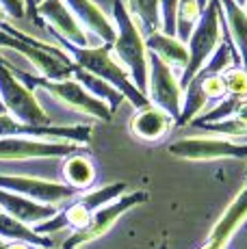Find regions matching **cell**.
Instances as JSON below:
<instances>
[{
  "label": "cell",
  "instance_id": "cell-1",
  "mask_svg": "<svg viewBox=\"0 0 247 249\" xmlns=\"http://www.w3.org/2000/svg\"><path fill=\"white\" fill-rule=\"evenodd\" d=\"M0 48L18 52L20 56L28 59L35 68V74L48 80H70L74 78V61L70 54L56 44L44 41L35 35H26L13 24H0Z\"/></svg>",
  "mask_w": 247,
  "mask_h": 249
},
{
  "label": "cell",
  "instance_id": "cell-2",
  "mask_svg": "<svg viewBox=\"0 0 247 249\" xmlns=\"http://www.w3.org/2000/svg\"><path fill=\"white\" fill-rule=\"evenodd\" d=\"M52 39H54L56 46H61L65 52H68L70 59H72L80 70L98 76L100 80H104V83H108L113 89H117L124 95V100H128L137 111L150 107L148 95H143L135 87L130 74H128V71L120 65V61L113 56L111 46L98 44V46H91V48H78V46H72V44H68V41L59 39V37H52Z\"/></svg>",
  "mask_w": 247,
  "mask_h": 249
},
{
  "label": "cell",
  "instance_id": "cell-3",
  "mask_svg": "<svg viewBox=\"0 0 247 249\" xmlns=\"http://www.w3.org/2000/svg\"><path fill=\"white\" fill-rule=\"evenodd\" d=\"M113 22L117 28V37L111 46V52L124 70L130 74L135 87L141 93H148V76H150V52L145 46V37L139 31L137 22L128 13L124 0L113 2Z\"/></svg>",
  "mask_w": 247,
  "mask_h": 249
},
{
  "label": "cell",
  "instance_id": "cell-4",
  "mask_svg": "<svg viewBox=\"0 0 247 249\" xmlns=\"http://www.w3.org/2000/svg\"><path fill=\"white\" fill-rule=\"evenodd\" d=\"M4 65H7V68L11 70V74L31 91L44 89L46 93H50L52 98H56L59 102H63L65 107L74 108V111L87 115V117L98 119V122H104V124L111 122V117H113L111 108H108L102 100H98V98H93L91 93H87V91L80 87L74 78H70V80H48V78H41V76H37V74H31V71L16 68V65H11L7 59H4Z\"/></svg>",
  "mask_w": 247,
  "mask_h": 249
},
{
  "label": "cell",
  "instance_id": "cell-5",
  "mask_svg": "<svg viewBox=\"0 0 247 249\" xmlns=\"http://www.w3.org/2000/svg\"><path fill=\"white\" fill-rule=\"evenodd\" d=\"M223 28H226V22H223L221 2L219 0H208L206 9L202 11V16H199L195 28L191 31V37L187 41L189 63L184 74L180 76V87H184L208 63V59L215 54V50L223 41Z\"/></svg>",
  "mask_w": 247,
  "mask_h": 249
},
{
  "label": "cell",
  "instance_id": "cell-6",
  "mask_svg": "<svg viewBox=\"0 0 247 249\" xmlns=\"http://www.w3.org/2000/svg\"><path fill=\"white\" fill-rule=\"evenodd\" d=\"M0 100H2L7 115H11L18 122L26 124V126H35V128L52 126L48 113L39 104L35 91L24 87L11 74V70L4 65L2 56H0Z\"/></svg>",
  "mask_w": 247,
  "mask_h": 249
},
{
  "label": "cell",
  "instance_id": "cell-7",
  "mask_svg": "<svg viewBox=\"0 0 247 249\" xmlns=\"http://www.w3.org/2000/svg\"><path fill=\"white\" fill-rule=\"evenodd\" d=\"M87 147L68 141H48L33 137H4L0 139V162L16 160H63Z\"/></svg>",
  "mask_w": 247,
  "mask_h": 249
},
{
  "label": "cell",
  "instance_id": "cell-8",
  "mask_svg": "<svg viewBox=\"0 0 247 249\" xmlns=\"http://www.w3.org/2000/svg\"><path fill=\"white\" fill-rule=\"evenodd\" d=\"M145 199H148V193H145V191H128L126 195L117 197L115 202L98 208L96 213L91 214V219H89L87 228L80 230V232L70 234V236L61 243V249H78L80 245H85V243H93L96 238L104 236L108 230L115 226L117 219H120L122 214H126L128 210L135 208V206L143 204Z\"/></svg>",
  "mask_w": 247,
  "mask_h": 249
},
{
  "label": "cell",
  "instance_id": "cell-9",
  "mask_svg": "<svg viewBox=\"0 0 247 249\" xmlns=\"http://www.w3.org/2000/svg\"><path fill=\"white\" fill-rule=\"evenodd\" d=\"M0 189L9 193H18L33 202H39L54 208H65L70 202L78 197V191L70 189L68 184L46 178H33V176H13L0 174Z\"/></svg>",
  "mask_w": 247,
  "mask_h": 249
},
{
  "label": "cell",
  "instance_id": "cell-10",
  "mask_svg": "<svg viewBox=\"0 0 247 249\" xmlns=\"http://www.w3.org/2000/svg\"><path fill=\"white\" fill-rule=\"evenodd\" d=\"M169 154L182 160H221L247 159V141H232L223 137H184L169 143Z\"/></svg>",
  "mask_w": 247,
  "mask_h": 249
},
{
  "label": "cell",
  "instance_id": "cell-11",
  "mask_svg": "<svg viewBox=\"0 0 247 249\" xmlns=\"http://www.w3.org/2000/svg\"><path fill=\"white\" fill-rule=\"evenodd\" d=\"M148 100L152 107L160 108L176 119L180 117V108H182V87H180V78L167 63L159 59V56L150 54V76H148Z\"/></svg>",
  "mask_w": 247,
  "mask_h": 249
},
{
  "label": "cell",
  "instance_id": "cell-12",
  "mask_svg": "<svg viewBox=\"0 0 247 249\" xmlns=\"http://www.w3.org/2000/svg\"><path fill=\"white\" fill-rule=\"evenodd\" d=\"M35 11L37 18L48 28L50 37H59V39L78 48L98 46V41H93L85 33V28L78 24V20L74 18V13L70 11V7L63 0H41V2H37Z\"/></svg>",
  "mask_w": 247,
  "mask_h": 249
},
{
  "label": "cell",
  "instance_id": "cell-13",
  "mask_svg": "<svg viewBox=\"0 0 247 249\" xmlns=\"http://www.w3.org/2000/svg\"><path fill=\"white\" fill-rule=\"evenodd\" d=\"M4 137H33L48 139V141H68L76 145L87 147L91 141V128L89 126H26V124L13 119L11 115H0V139Z\"/></svg>",
  "mask_w": 247,
  "mask_h": 249
},
{
  "label": "cell",
  "instance_id": "cell-14",
  "mask_svg": "<svg viewBox=\"0 0 247 249\" xmlns=\"http://www.w3.org/2000/svg\"><path fill=\"white\" fill-rule=\"evenodd\" d=\"M63 2L70 7V11L74 13V18L93 41L113 46L117 37V28L115 22L108 18V13H104L93 0H63Z\"/></svg>",
  "mask_w": 247,
  "mask_h": 249
},
{
  "label": "cell",
  "instance_id": "cell-15",
  "mask_svg": "<svg viewBox=\"0 0 247 249\" xmlns=\"http://www.w3.org/2000/svg\"><path fill=\"white\" fill-rule=\"evenodd\" d=\"M0 210L9 217L18 219L28 228H35L39 223L48 221L54 214H59L61 208H54V206H46L39 202H33L28 197H22L18 193H9V191L0 189Z\"/></svg>",
  "mask_w": 247,
  "mask_h": 249
},
{
  "label": "cell",
  "instance_id": "cell-16",
  "mask_svg": "<svg viewBox=\"0 0 247 249\" xmlns=\"http://www.w3.org/2000/svg\"><path fill=\"white\" fill-rule=\"evenodd\" d=\"M247 221V182L241 189V193L236 195L226 208V213L219 217V221L212 226L211 234H208V245L226 249L228 243L234 238V234L239 232V228Z\"/></svg>",
  "mask_w": 247,
  "mask_h": 249
},
{
  "label": "cell",
  "instance_id": "cell-17",
  "mask_svg": "<svg viewBox=\"0 0 247 249\" xmlns=\"http://www.w3.org/2000/svg\"><path fill=\"white\" fill-rule=\"evenodd\" d=\"M176 126L174 124V117H169L165 111H160V108L156 107H145V108H139V111L135 113V117H132L130 122V130L132 135L137 139H141V141H160L165 135H169L172 132V128Z\"/></svg>",
  "mask_w": 247,
  "mask_h": 249
},
{
  "label": "cell",
  "instance_id": "cell-18",
  "mask_svg": "<svg viewBox=\"0 0 247 249\" xmlns=\"http://www.w3.org/2000/svg\"><path fill=\"white\" fill-rule=\"evenodd\" d=\"M145 46L148 52L154 56H159L163 63H167L169 68L176 71V76H182L189 63V52H187V44H182L176 37H169L165 33H152L145 37Z\"/></svg>",
  "mask_w": 247,
  "mask_h": 249
},
{
  "label": "cell",
  "instance_id": "cell-19",
  "mask_svg": "<svg viewBox=\"0 0 247 249\" xmlns=\"http://www.w3.org/2000/svg\"><path fill=\"white\" fill-rule=\"evenodd\" d=\"M226 31L230 35V41L234 46V52L239 56V65L247 70V9L239 7L234 0H219Z\"/></svg>",
  "mask_w": 247,
  "mask_h": 249
},
{
  "label": "cell",
  "instance_id": "cell-20",
  "mask_svg": "<svg viewBox=\"0 0 247 249\" xmlns=\"http://www.w3.org/2000/svg\"><path fill=\"white\" fill-rule=\"evenodd\" d=\"M59 171L61 178H63V184H68L70 189L78 191V193L89 191L93 186V182H96V165L89 159L87 150L76 152V154L63 159Z\"/></svg>",
  "mask_w": 247,
  "mask_h": 249
},
{
  "label": "cell",
  "instance_id": "cell-21",
  "mask_svg": "<svg viewBox=\"0 0 247 249\" xmlns=\"http://www.w3.org/2000/svg\"><path fill=\"white\" fill-rule=\"evenodd\" d=\"M0 238L4 243H24V245L37 247V249H61L56 241H52L50 236H41L33 228L24 226L22 221L9 217L0 210Z\"/></svg>",
  "mask_w": 247,
  "mask_h": 249
},
{
  "label": "cell",
  "instance_id": "cell-22",
  "mask_svg": "<svg viewBox=\"0 0 247 249\" xmlns=\"http://www.w3.org/2000/svg\"><path fill=\"white\" fill-rule=\"evenodd\" d=\"M74 80L85 91H87V93H91L93 98L102 100V102L106 104L108 108H111V113H115L117 108L124 104V95L120 93V91L113 89L111 85L104 83V80H100L98 76H93V74H89V71L80 70L76 63H74Z\"/></svg>",
  "mask_w": 247,
  "mask_h": 249
},
{
  "label": "cell",
  "instance_id": "cell-23",
  "mask_svg": "<svg viewBox=\"0 0 247 249\" xmlns=\"http://www.w3.org/2000/svg\"><path fill=\"white\" fill-rule=\"evenodd\" d=\"M126 9L137 22L143 37L160 31V16H159V0H126Z\"/></svg>",
  "mask_w": 247,
  "mask_h": 249
},
{
  "label": "cell",
  "instance_id": "cell-24",
  "mask_svg": "<svg viewBox=\"0 0 247 249\" xmlns=\"http://www.w3.org/2000/svg\"><path fill=\"white\" fill-rule=\"evenodd\" d=\"M126 193H128V184H126V182H113V184H104V186H100V189L85 191V193H80L78 197H76V202L83 204L85 208L93 214L98 208H102V206L115 202L117 197H122V195H126Z\"/></svg>",
  "mask_w": 247,
  "mask_h": 249
},
{
  "label": "cell",
  "instance_id": "cell-25",
  "mask_svg": "<svg viewBox=\"0 0 247 249\" xmlns=\"http://www.w3.org/2000/svg\"><path fill=\"white\" fill-rule=\"evenodd\" d=\"M226 95H234V98L247 100V70L241 65H232L221 74Z\"/></svg>",
  "mask_w": 247,
  "mask_h": 249
},
{
  "label": "cell",
  "instance_id": "cell-26",
  "mask_svg": "<svg viewBox=\"0 0 247 249\" xmlns=\"http://www.w3.org/2000/svg\"><path fill=\"white\" fill-rule=\"evenodd\" d=\"M63 217H65V221H68V228H72V232H80V230L87 228L89 219H91V213H89L83 204H78L74 199V202H70L63 208Z\"/></svg>",
  "mask_w": 247,
  "mask_h": 249
},
{
  "label": "cell",
  "instance_id": "cell-27",
  "mask_svg": "<svg viewBox=\"0 0 247 249\" xmlns=\"http://www.w3.org/2000/svg\"><path fill=\"white\" fill-rule=\"evenodd\" d=\"M180 0H159V16H160V33L176 37V18H178Z\"/></svg>",
  "mask_w": 247,
  "mask_h": 249
},
{
  "label": "cell",
  "instance_id": "cell-28",
  "mask_svg": "<svg viewBox=\"0 0 247 249\" xmlns=\"http://www.w3.org/2000/svg\"><path fill=\"white\" fill-rule=\"evenodd\" d=\"M0 7L4 9L9 18L13 20H24L26 18V4L24 0H0Z\"/></svg>",
  "mask_w": 247,
  "mask_h": 249
},
{
  "label": "cell",
  "instance_id": "cell-29",
  "mask_svg": "<svg viewBox=\"0 0 247 249\" xmlns=\"http://www.w3.org/2000/svg\"><path fill=\"white\" fill-rule=\"evenodd\" d=\"M2 249H37V247H31V245H24V243H4Z\"/></svg>",
  "mask_w": 247,
  "mask_h": 249
},
{
  "label": "cell",
  "instance_id": "cell-30",
  "mask_svg": "<svg viewBox=\"0 0 247 249\" xmlns=\"http://www.w3.org/2000/svg\"><path fill=\"white\" fill-rule=\"evenodd\" d=\"M236 4H239V7H245L247 9V0H234Z\"/></svg>",
  "mask_w": 247,
  "mask_h": 249
},
{
  "label": "cell",
  "instance_id": "cell-31",
  "mask_svg": "<svg viewBox=\"0 0 247 249\" xmlns=\"http://www.w3.org/2000/svg\"><path fill=\"white\" fill-rule=\"evenodd\" d=\"M7 111H4V104H2V100H0V115H4Z\"/></svg>",
  "mask_w": 247,
  "mask_h": 249
},
{
  "label": "cell",
  "instance_id": "cell-32",
  "mask_svg": "<svg viewBox=\"0 0 247 249\" xmlns=\"http://www.w3.org/2000/svg\"><path fill=\"white\" fill-rule=\"evenodd\" d=\"M199 249H219V247H212V245H208V243H206V245H204V247H199Z\"/></svg>",
  "mask_w": 247,
  "mask_h": 249
},
{
  "label": "cell",
  "instance_id": "cell-33",
  "mask_svg": "<svg viewBox=\"0 0 247 249\" xmlns=\"http://www.w3.org/2000/svg\"><path fill=\"white\" fill-rule=\"evenodd\" d=\"M2 245H4V241H2V238H0V249H2Z\"/></svg>",
  "mask_w": 247,
  "mask_h": 249
},
{
  "label": "cell",
  "instance_id": "cell-34",
  "mask_svg": "<svg viewBox=\"0 0 247 249\" xmlns=\"http://www.w3.org/2000/svg\"><path fill=\"white\" fill-rule=\"evenodd\" d=\"M160 249H167V245H163V247H160Z\"/></svg>",
  "mask_w": 247,
  "mask_h": 249
}]
</instances>
